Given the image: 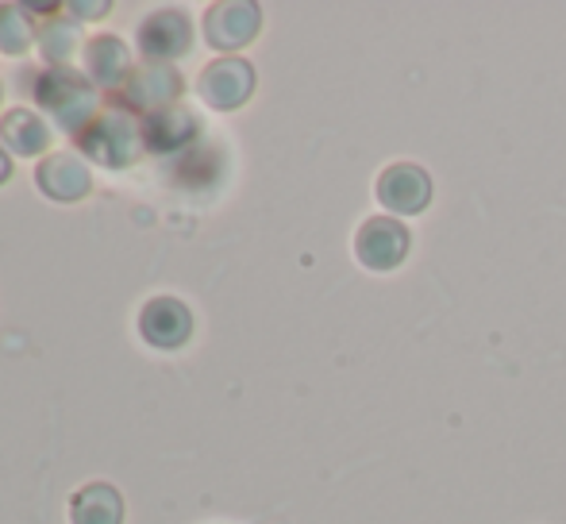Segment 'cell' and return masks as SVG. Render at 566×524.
<instances>
[{"mask_svg":"<svg viewBox=\"0 0 566 524\" xmlns=\"http://www.w3.org/2000/svg\"><path fill=\"white\" fill-rule=\"evenodd\" d=\"M143 124L127 108L97 113L93 124L82 132V150L101 166H132L143 155Z\"/></svg>","mask_w":566,"mask_h":524,"instance_id":"2","label":"cell"},{"mask_svg":"<svg viewBox=\"0 0 566 524\" xmlns=\"http://www.w3.org/2000/svg\"><path fill=\"white\" fill-rule=\"evenodd\" d=\"M178 97H181V74L166 66V62H147V66L132 70V77L124 85V101L132 108H143L147 116L178 105Z\"/></svg>","mask_w":566,"mask_h":524,"instance_id":"7","label":"cell"},{"mask_svg":"<svg viewBox=\"0 0 566 524\" xmlns=\"http://www.w3.org/2000/svg\"><path fill=\"white\" fill-rule=\"evenodd\" d=\"M378 205L394 217H417L432 205V178L417 163H394L378 174Z\"/></svg>","mask_w":566,"mask_h":524,"instance_id":"4","label":"cell"},{"mask_svg":"<svg viewBox=\"0 0 566 524\" xmlns=\"http://www.w3.org/2000/svg\"><path fill=\"white\" fill-rule=\"evenodd\" d=\"M8 174H12V163H8V155L0 150V186L8 181Z\"/></svg>","mask_w":566,"mask_h":524,"instance_id":"17","label":"cell"},{"mask_svg":"<svg viewBox=\"0 0 566 524\" xmlns=\"http://www.w3.org/2000/svg\"><path fill=\"white\" fill-rule=\"evenodd\" d=\"M35 181L51 201H82L93 189V178L77 155H51L39 163Z\"/></svg>","mask_w":566,"mask_h":524,"instance_id":"10","label":"cell"},{"mask_svg":"<svg viewBox=\"0 0 566 524\" xmlns=\"http://www.w3.org/2000/svg\"><path fill=\"white\" fill-rule=\"evenodd\" d=\"M31 35V15L20 4H0V54H23Z\"/></svg>","mask_w":566,"mask_h":524,"instance_id":"15","label":"cell"},{"mask_svg":"<svg viewBox=\"0 0 566 524\" xmlns=\"http://www.w3.org/2000/svg\"><path fill=\"white\" fill-rule=\"evenodd\" d=\"M197 132H201V124H197V116L189 113L186 105H170V108H163V113H150L147 120H143V143H147L150 150H158V155L193 143Z\"/></svg>","mask_w":566,"mask_h":524,"instance_id":"11","label":"cell"},{"mask_svg":"<svg viewBox=\"0 0 566 524\" xmlns=\"http://www.w3.org/2000/svg\"><path fill=\"white\" fill-rule=\"evenodd\" d=\"M139 336L163 352H174L193 336V313L178 297H155L139 313Z\"/></svg>","mask_w":566,"mask_h":524,"instance_id":"8","label":"cell"},{"mask_svg":"<svg viewBox=\"0 0 566 524\" xmlns=\"http://www.w3.org/2000/svg\"><path fill=\"white\" fill-rule=\"evenodd\" d=\"M35 101L54 116L62 132H85L97 116V90L74 70H51L35 77Z\"/></svg>","mask_w":566,"mask_h":524,"instance_id":"1","label":"cell"},{"mask_svg":"<svg viewBox=\"0 0 566 524\" xmlns=\"http://www.w3.org/2000/svg\"><path fill=\"white\" fill-rule=\"evenodd\" d=\"M39 46L51 62H66L77 51V23L74 20H51L39 31Z\"/></svg>","mask_w":566,"mask_h":524,"instance_id":"16","label":"cell"},{"mask_svg":"<svg viewBox=\"0 0 566 524\" xmlns=\"http://www.w3.org/2000/svg\"><path fill=\"white\" fill-rule=\"evenodd\" d=\"M193 43V28H189L186 12L178 8H166V12H155L150 20L139 23V51L143 59H155V62H166V59H181Z\"/></svg>","mask_w":566,"mask_h":524,"instance_id":"9","label":"cell"},{"mask_svg":"<svg viewBox=\"0 0 566 524\" xmlns=\"http://www.w3.org/2000/svg\"><path fill=\"white\" fill-rule=\"evenodd\" d=\"M262 28L259 4H247V0H228V4H212L205 15V39H209L217 51H239L247 46Z\"/></svg>","mask_w":566,"mask_h":524,"instance_id":"6","label":"cell"},{"mask_svg":"<svg viewBox=\"0 0 566 524\" xmlns=\"http://www.w3.org/2000/svg\"><path fill=\"white\" fill-rule=\"evenodd\" d=\"M85 74L90 82H101V85H127L132 77V54L127 46L119 43L116 35H93L85 43Z\"/></svg>","mask_w":566,"mask_h":524,"instance_id":"12","label":"cell"},{"mask_svg":"<svg viewBox=\"0 0 566 524\" xmlns=\"http://www.w3.org/2000/svg\"><path fill=\"white\" fill-rule=\"evenodd\" d=\"M0 143H8L12 155L35 158L46 150L51 132H46V124L39 120V113H31V108H12V113L0 116Z\"/></svg>","mask_w":566,"mask_h":524,"instance_id":"14","label":"cell"},{"mask_svg":"<svg viewBox=\"0 0 566 524\" xmlns=\"http://www.w3.org/2000/svg\"><path fill=\"white\" fill-rule=\"evenodd\" d=\"M412 248L409 228L397 217H370L363 220L355 235V255L366 270H397Z\"/></svg>","mask_w":566,"mask_h":524,"instance_id":"5","label":"cell"},{"mask_svg":"<svg viewBox=\"0 0 566 524\" xmlns=\"http://www.w3.org/2000/svg\"><path fill=\"white\" fill-rule=\"evenodd\" d=\"M197 93L209 108H220V113H231V108L247 105L254 93V66L247 59H235V54H224V59L209 62L197 77Z\"/></svg>","mask_w":566,"mask_h":524,"instance_id":"3","label":"cell"},{"mask_svg":"<svg viewBox=\"0 0 566 524\" xmlns=\"http://www.w3.org/2000/svg\"><path fill=\"white\" fill-rule=\"evenodd\" d=\"M74 524H124V497L108 482H90L70 497Z\"/></svg>","mask_w":566,"mask_h":524,"instance_id":"13","label":"cell"}]
</instances>
